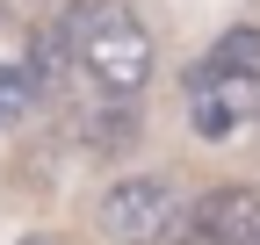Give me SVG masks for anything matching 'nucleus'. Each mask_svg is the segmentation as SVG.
I'll return each mask as SVG.
<instances>
[{
    "instance_id": "f257e3e1",
    "label": "nucleus",
    "mask_w": 260,
    "mask_h": 245,
    "mask_svg": "<svg viewBox=\"0 0 260 245\" xmlns=\"http://www.w3.org/2000/svg\"><path fill=\"white\" fill-rule=\"evenodd\" d=\"M65 44H73L80 72L94 94H116V101H138L152 87V65H159V44L152 29L123 8V0H80L65 15Z\"/></svg>"
},
{
    "instance_id": "423d86ee",
    "label": "nucleus",
    "mask_w": 260,
    "mask_h": 245,
    "mask_svg": "<svg viewBox=\"0 0 260 245\" xmlns=\"http://www.w3.org/2000/svg\"><path fill=\"white\" fill-rule=\"evenodd\" d=\"M217 245H260V188H210L203 195Z\"/></svg>"
},
{
    "instance_id": "7ed1b4c3",
    "label": "nucleus",
    "mask_w": 260,
    "mask_h": 245,
    "mask_svg": "<svg viewBox=\"0 0 260 245\" xmlns=\"http://www.w3.org/2000/svg\"><path fill=\"white\" fill-rule=\"evenodd\" d=\"M246 115H260V87L253 79H195L188 87V130L195 137H232Z\"/></svg>"
},
{
    "instance_id": "1a4fd4ad",
    "label": "nucleus",
    "mask_w": 260,
    "mask_h": 245,
    "mask_svg": "<svg viewBox=\"0 0 260 245\" xmlns=\"http://www.w3.org/2000/svg\"><path fill=\"white\" fill-rule=\"evenodd\" d=\"M159 245H217V224H210V209L195 202V209H181V217L167 224V238Z\"/></svg>"
},
{
    "instance_id": "6e6552de",
    "label": "nucleus",
    "mask_w": 260,
    "mask_h": 245,
    "mask_svg": "<svg viewBox=\"0 0 260 245\" xmlns=\"http://www.w3.org/2000/svg\"><path fill=\"white\" fill-rule=\"evenodd\" d=\"M44 94H37V79L22 72V58H8V65H0V130H15V123L37 108Z\"/></svg>"
},
{
    "instance_id": "39448f33",
    "label": "nucleus",
    "mask_w": 260,
    "mask_h": 245,
    "mask_svg": "<svg viewBox=\"0 0 260 245\" xmlns=\"http://www.w3.org/2000/svg\"><path fill=\"white\" fill-rule=\"evenodd\" d=\"M195 79H253L260 87V22H239V29H224V36L195 58V72H188V87Z\"/></svg>"
},
{
    "instance_id": "20e7f679",
    "label": "nucleus",
    "mask_w": 260,
    "mask_h": 245,
    "mask_svg": "<svg viewBox=\"0 0 260 245\" xmlns=\"http://www.w3.org/2000/svg\"><path fill=\"white\" fill-rule=\"evenodd\" d=\"M138 101H116V94H102V101H87L80 108V123H73V137L94 151V159H123L130 144H138Z\"/></svg>"
},
{
    "instance_id": "f03ea898",
    "label": "nucleus",
    "mask_w": 260,
    "mask_h": 245,
    "mask_svg": "<svg viewBox=\"0 0 260 245\" xmlns=\"http://www.w3.org/2000/svg\"><path fill=\"white\" fill-rule=\"evenodd\" d=\"M174 217H181V188L167 173H123L94 202V231L109 245H159Z\"/></svg>"
},
{
    "instance_id": "0eeeda50",
    "label": "nucleus",
    "mask_w": 260,
    "mask_h": 245,
    "mask_svg": "<svg viewBox=\"0 0 260 245\" xmlns=\"http://www.w3.org/2000/svg\"><path fill=\"white\" fill-rule=\"evenodd\" d=\"M22 72L37 79L44 101L65 94V79H73V44H65V29H37V36L22 44Z\"/></svg>"
},
{
    "instance_id": "9d476101",
    "label": "nucleus",
    "mask_w": 260,
    "mask_h": 245,
    "mask_svg": "<svg viewBox=\"0 0 260 245\" xmlns=\"http://www.w3.org/2000/svg\"><path fill=\"white\" fill-rule=\"evenodd\" d=\"M0 22H8V0H0Z\"/></svg>"
}]
</instances>
